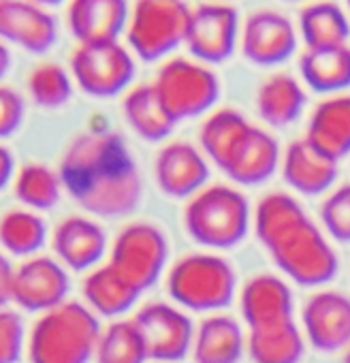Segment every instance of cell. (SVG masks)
<instances>
[{
	"instance_id": "cb8c5ba5",
	"label": "cell",
	"mask_w": 350,
	"mask_h": 363,
	"mask_svg": "<svg viewBox=\"0 0 350 363\" xmlns=\"http://www.w3.org/2000/svg\"><path fill=\"white\" fill-rule=\"evenodd\" d=\"M307 96L303 86L288 73L269 75L256 90L259 116L276 128L297 122L305 109Z\"/></svg>"
},
{
	"instance_id": "9a60e30c",
	"label": "cell",
	"mask_w": 350,
	"mask_h": 363,
	"mask_svg": "<svg viewBox=\"0 0 350 363\" xmlns=\"http://www.w3.org/2000/svg\"><path fill=\"white\" fill-rule=\"evenodd\" d=\"M154 175L158 189L173 199L195 197L205 189L210 177L208 158L188 141L166 143L154 162Z\"/></svg>"
},
{
	"instance_id": "b9f144b4",
	"label": "cell",
	"mask_w": 350,
	"mask_h": 363,
	"mask_svg": "<svg viewBox=\"0 0 350 363\" xmlns=\"http://www.w3.org/2000/svg\"><path fill=\"white\" fill-rule=\"evenodd\" d=\"M348 350H346V354H344V363H350V344L346 346Z\"/></svg>"
},
{
	"instance_id": "2e32d148",
	"label": "cell",
	"mask_w": 350,
	"mask_h": 363,
	"mask_svg": "<svg viewBox=\"0 0 350 363\" xmlns=\"http://www.w3.org/2000/svg\"><path fill=\"white\" fill-rule=\"evenodd\" d=\"M303 329L322 352H335L350 344V297L337 291L312 295L303 306Z\"/></svg>"
},
{
	"instance_id": "30bf717a",
	"label": "cell",
	"mask_w": 350,
	"mask_h": 363,
	"mask_svg": "<svg viewBox=\"0 0 350 363\" xmlns=\"http://www.w3.org/2000/svg\"><path fill=\"white\" fill-rule=\"evenodd\" d=\"M242 35L237 9L212 0L193 9L186 35V48L195 60L203 65H220L229 60Z\"/></svg>"
},
{
	"instance_id": "836d02e7",
	"label": "cell",
	"mask_w": 350,
	"mask_h": 363,
	"mask_svg": "<svg viewBox=\"0 0 350 363\" xmlns=\"http://www.w3.org/2000/svg\"><path fill=\"white\" fill-rule=\"evenodd\" d=\"M28 92L41 109H60L73 96V77L58 62H41L28 75Z\"/></svg>"
},
{
	"instance_id": "7a4b0ae2",
	"label": "cell",
	"mask_w": 350,
	"mask_h": 363,
	"mask_svg": "<svg viewBox=\"0 0 350 363\" xmlns=\"http://www.w3.org/2000/svg\"><path fill=\"white\" fill-rule=\"evenodd\" d=\"M254 233L273 263L297 284L318 286L335 278V250L290 195L271 193L259 201Z\"/></svg>"
},
{
	"instance_id": "4dcf8cb0",
	"label": "cell",
	"mask_w": 350,
	"mask_h": 363,
	"mask_svg": "<svg viewBox=\"0 0 350 363\" xmlns=\"http://www.w3.org/2000/svg\"><path fill=\"white\" fill-rule=\"evenodd\" d=\"M45 223L33 210H9L0 218V244L16 257L35 255L45 244Z\"/></svg>"
},
{
	"instance_id": "d6a6232c",
	"label": "cell",
	"mask_w": 350,
	"mask_h": 363,
	"mask_svg": "<svg viewBox=\"0 0 350 363\" xmlns=\"http://www.w3.org/2000/svg\"><path fill=\"white\" fill-rule=\"evenodd\" d=\"M62 182L50 167L33 162L18 171L16 177V195L30 210H52L60 201Z\"/></svg>"
},
{
	"instance_id": "44dd1931",
	"label": "cell",
	"mask_w": 350,
	"mask_h": 363,
	"mask_svg": "<svg viewBox=\"0 0 350 363\" xmlns=\"http://www.w3.org/2000/svg\"><path fill=\"white\" fill-rule=\"evenodd\" d=\"M305 139L331 160L350 154V94H331L320 101L307 122Z\"/></svg>"
},
{
	"instance_id": "ee69618b",
	"label": "cell",
	"mask_w": 350,
	"mask_h": 363,
	"mask_svg": "<svg viewBox=\"0 0 350 363\" xmlns=\"http://www.w3.org/2000/svg\"><path fill=\"white\" fill-rule=\"evenodd\" d=\"M293 3H297V0H293Z\"/></svg>"
},
{
	"instance_id": "7bdbcfd3",
	"label": "cell",
	"mask_w": 350,
	"mask_h": 363,
	"mask_svg": "<svg viewBox=\"0 0 350 363\" xmlns=\"http://www.w3.org/2000/svg\"><path fill=\"white\" fill-rule=\"evenodd\" d=\"M346 5H348V16H350V0H346Z\"/></svg>"
},
{
	"instance_id": "52a82bcc",
	"label": "cell",
	"mask_w": 350,
	"mask_h": 363,
	"mask_svg": "<svg viewBox=\"0 0 350 363\" xmlns=\"http://www.w3.org/2000/svg\"><path fill=\"white\" fill-rule=\"evenodd\" d=\"M152 86L175 122L203 116L220 99L218 75L208 65L180 56L160 65Z\"/></svg>"
},
{
	"instance_id": "f1b7e54d",
	"label": "cell",
	"mask_w": 350,
	"mask_h": 363,
	"mask_svg": "<svg viewBox=\"0 0 350 363\" xmlns=\"http://www.w3.org/2000/svg\"><path fill=\"white\" fill-rule=\"evenodd\" d=\"M305 344L295 320L248 329V354L252 363H299Z\"/></svg>"
},
{
	"instance_id": "74e56055",
	"label": "cell",
	"mask_w": 350,
	"mask_h": 363,
	"mask_svg": "<svg viewBox=\"0 0 350 363\" xmlns=\"http://www.w3.org/2000/svg\"><path fill=\"white\" fill-rule=\"evenodd\" d=\"M13 276H16L13 265L9 263V259L3 252H0V308H3L7 301H11V295H13Z\"/></svg>"
},
{
	"instance_id": "9c48e42d",
	"label": "cell",
	"mask_w": 350,
	"mask_h": 363,
	"mask_svg": "<svg viewBox=\"0 0 350 363\" xmlns=\"http://www.w3.org/2000/svg\"><path fill=\"white\" fill-rule=\"evenodd\" d=\"M166 259L169 244L164 233L152 223H132L118 233L111 246L109 265L143 293L158 282Z\"/></svg>"
},
{
	"instance_id": "f35d334b",
	"label": "cell",
	"mask_w": 350,
	"mask_h": 363,
	"mask_svg": "<svg viewBox=\"0 0 350 363\" xmlns=\"http://www.w3.org/2000/svg\"><path fill=\"white\" fill-rule=\"evenodd\" d=\"M13 173H16L13 154L5 145H0V191H5L9 186V182L13 179Z\"/></svg>"
},
{
	"instance_id": "d590c367",
	"label": "cell",
	"mask_w": 350,
	"mask_h": 363,
	"mask_svg": "<svg viewBox=\"0 0 350 363\" xmlns=\"http://www.w3.org/2000/svg\"><path fill=\"white\" fill-rule=\"evenodd\" d=\"M24 333L22 316L0 308V363H16L22 357Z\"/></svg>"
},
{
	"instance_id": "d6986e66",
	"label": "cell",
	"mask_w": 350,
	"mask_h": 363,
	"mask_svg": "<svg viewBox=\"0 0 350 363\" xmlns=\"http://www.w3.org/2000/svg\"><path fill=\"white\" fill-rule=\"evenodd\" d=\"M58 261L75 272H86L105 257L107 235L101 225L84 216L64 218L52 238Z\"/></svg>"
},
{
	"instance_id": "d4e9b609",
	"label": "cell",
	"mask_w": 350,
	"mask_h": 363,
	"mask_svg": "<svg viewBox=\"0 0 350 363\" xmlns=\"http://www.w3.org/2000/svg\"><path fill=\"white\" fill-rule=\"evenodd\" d=\"M122 113L128 126L149 143L166 139L178 124L164 109L152 84H139L130 88L122 101Z\"/></svg>"
},
{
	"instance_id": "277c9868",
	"label": "cell",
	"mask_w": 350,
	"mask_h": 363,
	"mask_svg": "<svg viewBox=\"0 0 350 363\" xmlns=\"http://www.w3.org/2000/svg\"><path fill=\"white\" fill-rule=\"evenodd\" d=\"M248 199L231 186H205L184 210V227L188 235L208 248H233L250 229Z\"/></svg>"
},
{
	"instance_id": "ab89813d",
	"label": "cell",
	"mask_w": 350,
	"mask_h": 363,
	"mask_svg": "<svg viewBox=\"0 0 350 363\" xmlns=\"http://www.w3.org/2000/svg\"><path fill=\"white\" fill-rule=\"evenodd\" d=\"M11 65H13L11 52H9V48L5 45V41H0V79H3V77L11 71Z\"/></svg>"
},
{
	"instance_id": "1f68e13d",
	"label": "cell",
	"mask_w": 350,
	"mask_h": 363,
	"mask_svg": "<svg viewBox=\"0 0 350 363\" xmlns=\"http://www.w3.org/2000/svg\"><path fill=\"white\" fill-rule=\"evenodd\" d=\"M147 348L135 320H115L101 331L96 346L98 363H145Z\"/></svg>"
},
{
	"instance_id": "5b68a950",
	"label": "cell",
	"mask_w": 350,
	"mask_h": 363,
	"mask_svg": "<svg viewBox=\"0 0 350 363\" xmlns=\"http://www.w3.org/2000/svg\"><path fill=\"white\" fill-rule=\"evenodd\" d=\"M191 16L184 0H135L126 26L130 52L143 62L166 58L186 43Z\"/></svg>"
},
{
	"instance_id": "ac0fdd59",
	"label": "cell",
	"mask_w": 350,
	"mask_h": 363,
	"mask_svg": "<svg viewBox=\"0 0 350 363\" xmlns=\"http://www.w3.org/2000/svg\"><path fill=\"white\" fill-rule=\"evenodd\" d=\"M280 164V145L276 137L254 124L246 128L231 150L222 171L237 184L256 186L267 182Z\"/></svg>"
},
{
	"instance_id": "5bb4252c",
	"label": "cell",
	"mask_w": 350,
	"mask_h": 363,
	"mask_svg": "<svg viewBox=\"0 0 350 363\" xmlns=\"http://www.w3.org/2000/svg\"><path fill=\"white\" fill-rule=\"evenodd\" d=\"M0 41L30 54H45L58 41V20L30 0H0Z\"/></svg>"
},
{
	"instance_id": "8992f818",
	"label": "cell",
	"mask_w": 350,
	"mask_h": 363,
	"mask_svg": "<svg viewBox=\"0 0 350 363\" xmlns=\"http://www.w3.org/2000/svg\"><path fill=\"white\" fill-rule=\"evenodd\" d=\"M233 267L216 255H186L166 276V289L178 306L195 312H216L231 303L235 293Z\"/></svg>"
},
{
	"instance_id": "484cf974",
	"label": "cell",
	"mask_w": 350,
	"mask_h": 363,
	"mask_svg": "<svg viewBox=\"0 0 350 363\" xmlns=\"http://www.w3.org/2000/svg\"><path fill=\"white\" fill-rule=\"evenodd\" d=\"M244 331L233 316L214 314L205 318L195 333L197 363H237L244 354Z\"/></svg>"
},
{
	"instance_id": "6da1fadb",
	"label": "cell",
	"mask_w": 350,
	"mask_h": 363,
	"mask_svg": "<svg viewBox=\"0 0 350 363\" xmlns=\"http://www.w3.org/2000/svg\"><path fill=\"white\" fill-rule=\"evenodd\" d=\"M64 191L86 212L101 218L132 214L143 195L137 162L113 130H88L77 135L60 160Z\"/></svg>"
},
{
	"instance_id": "f6af8a7d",
	"label": "cell",
	"mask_w": 350,
	"mask_h": 363,
	"mask_svg": "<svg viewBox=\"0 0 350 363\" xmlns=\"http://www.w3.org/2000/svg\"><path fill=\"white\" fill-rule=\"evenodd\" d=\"M220 3H222V0H220Z\"/></svg>"
},
{
	"instance_id": "7c38bea8",
	"label": "cell",
	"mask_w": 350,
	"mask_h": 363,
	"mask_svg": "<svg viewBox=\"0 0 350 363\" xmlns=\"http://www.w3.org/2000/svg\"><path fill=\"white\" fill-rule=\"evenodd\" d=\"M239 48L254 67H278L297 52V30L284 13L256 9L242 26Z\"/></svg>"
},
{
	"instance_id": "60d3db41",
	"label": "cell",
	"mask_w": 350,
	"mask_h": 363,
	"mask_svg": "<svg viewBox=\"0 0 350 363\" xmlns=\"http://www.w3.org/2000/svg\"><path fill=\"white\" fill-rule=\"evenodd\" d=\"M30 3H37V5H41V7H45V9H50V7H56V5H62L64 0H30Z\"/></svg>"
},
{
	"instance_id": "4316f807",
	"label": "cell",
	"mask_w": 350,
	"mask_h": 363,
	"mask_svg": "<svg viewBox=\"0 0 350 363\" xmlns=\"http://www.w3.org/2000/svg\"><path fill=\"white\" fill-rule=\"evenodd\" d=\"M299 33L307 50L344 45L350 39V18L333 0H314L299 11Z\"/></svg>"
},
{
	"instance_id": "ba28073f",
	"label": "cell",
	"mask_w": 350,
	"mask_h": 363,
	"mask_svg": "<svg viewBox=\"0 0 350 363\" xmlns=\"http://www.w3.org/2000/svg\"><path fill=\"white\" fill-rule=\"evenodd\" d=\"M69 71L81 92L94 99L122 94L135 79L132 52L120 41L77 43L71 52Z\"/></svg>"
},
{
	"instance_id": "f546056e",
	"label": "cell",
	"mask_w": 350,
	"mask_h": 363,
	"mask_svg": "<svg viewBox=\"0 0 350 363\" xmlns=\"http://www.w3.org/2000/svg\"><path fill=\"white\" fill-rule=\"evenodd\" d=\"M248 126L250 122L237 109L233 107L216 109L199 130V143L203 154L222 169L231 150L235 147V143L239 141V137L246 133Z\"/></svg>"
},
{
	"instance_id": "7402d4cb",
	"label": "cell",
	"mask_w": 350,
	"mask_h": 363,
	"mask_svg": "<svg viewBox=\"0 0 350 363\" xmlns=\"http://www.w3.org/2000/svg\"><path fill=\"white\" fill-rule=\"evenodd\" d=\"M282 173L301 195H320L331 189L337 177V162L318 152L305 137L293 141L282 156Z\"/></svg>"
},
{
	"instance_id": "4fadbf2b",
	"label": "cell",
	"mask_w": 350,
	"mask_h": 363,
	"mask_svg": "<svg viewBox=\"0 0 350 363\" xmlns=\"http://www.w3.org/2000/svg\"><path fill=\"white\" fill-rule=\"evenodd\" d=\"M67 293L69 276L58 259L33 257L16 269L11 301L28 312H50L64 303Z\"/></svg>"
},
{
	"instance_id": "3957f363",
	"label": "cell",
	"mask_w": 350,
	"mask_h": 363,
	"mask_svg": "<svg viewBox=\"0 0 350 363\" xmlns=\"http://www.w3.org/2000/svg\"><path fill=\"white\" fill-rule=\"evenodd\" d=\"M98 337L96 314L77 301H64L35 323L28 357L33 363H88L96 354Z\"/></svg>"
},
{
	"instance_id": "8fae6325",
	"label": "cell",
	"mask_w": 350,
	"mask_h": 363,
	"mask_svg": "<svg viewBox=\"0 0 350 363\" xmlns=\"http://www.w3.org/2000/svg\"><path fill=\"white\" fill-rule=\"evenodd\" d=\"M132 320L145 342L147 357L152 361H182L195 344V327L191 318L169 303H145Z\"/></svg>"
},
{
	"instance_id": "8d00e7d4",
	"label": "cell",
	"mask_w": 350,
	"mask_h": 363,
	"mask_svg": "<svg viewBox=\"0 0 350 363\" xmlns=\"http://www.w3.org/2000/svg\"><path fill=\"white\" fill-rule=\"evenodd\" d=\"M24 99L13 88L0 86V139L11 137L24 122Z\"/></svg>"
},
{
	"instance_id": "603a6c76",
	"label": "cell",
	"mask_w": 350,
	"mask_h": 363,
	"mask_svg": "<svg viewBox=\"0 0 350 363\" xmlns=\"http://www.w3.org/2000/svg\"><path fill=\"white\" fill-rule=\"evenodd\" d=\"M299 73L307 88L320 94H341L350 88V45L303 50Z\"/></svg>"
},
{
	"instance_id": "83f0119b",
	"label": "cell",
	"mask_w": 350,
	"mask_h": 363,
	"mask_svg": "<svg viewBox=\"0 0 350 363\" xmlns=\"http://www.w3.org/2000/svg\"><path fill=\"white\" fill-rule=\"evenodd\" d=\"M139 295L141 293L109 263L92 269L84 280V297L90 310L98 312L101 316H122L137 303Z\"/></svg>"
},
{
	"instance_id": "e0dca14e",
	"label": "cell",
	"mask_w": 350,
	"mask_h": 363,
	"mask_svg": "<svg viewBox=\"0 0 350 363\" xmlns=\"http://www.w3.org/2000/svg\"><path fill=\"white\" fill-rule=\"evenodd\" d=\"M128 18V0H69L67 5V26L77 43L120 41Z\"/></svg>"
},
{
	"instance_id": "ffe728a7",
	"label": "cell",
	"mask_w": 350,
	"mask_h": 363,
	"mask_svg": "<svg viewBox=\"0 0 350 363\" xmlns=\"http://www.w3.org/2000/svg\"><path fill=\"white\" fill-rule=\"evenodd\" d=\"M293 293L288 284L271 274L250 278L242 291V316L248 329L293 320Z\"/></svg>"
},
{
	"instance_id": "e575fe53",
	"label": "cell",
	"mask_w": 350,
	"mask_h": 363,
	"mask_svg": "<svg viewBox=\"0 0 350 363\" xmlns=\"http://www.w3.org/2000/svg\"><path fill=\"white\" fill-rule=\"evenodd\" d=\"M320 220L333 240L350 244V184L339 186L324 199L320 206Z\"/></svg>"
}]
</instances>
